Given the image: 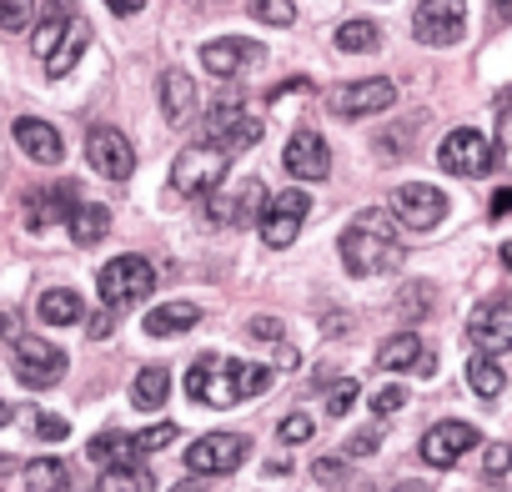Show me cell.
Here are the masks:
<instances>
[{"label":"cell","mask_w":512,"mask_h":492,"mask_svg":"<svg viewBox=\"0 0 512 492\" xmlns=\"http://www.w3.org/2000/svg\"><path fill=\"white\" fill-rule=\"evenodd\" d=\"M357 397H362V387H357V377H342L332 392H327V417H347L352 407H357Z\"/></svg>","instance_id":"cell-38"},{"label":"cell","mask_w":512,"mask_h":492,"mask_svg":"<svg viewBox=\"0 0 512 492\" xmlns=\"http://www.w3.org/2000/svg\"><path fill=\"white\" fill-rule=\"evenodd\" d=\"M161 116L171 121V126H186L191 116H196V81L186 76V71H166L161 76Z\"/></svg>","instance_id":"cell-20"},{"label":"cell","mask_w":512,"mask_h":492,"mask_svg":"<svg viewBox=\"0 0 512 492\" xmlns=\"http://www.w3.org/2000/svg\"><path fill=\"white\" fill-rule=\"evenodd\" d=\"M492 11H497L502 21H512V0H492Z\"/></svg>","instance_id":"cell-53"},{"label":"cell","mask_w":512,"mask_h":492,"mask_svg":"<svg viewBox=\"0 0 512 492\" xmlns=\"http://www.w3.org/2000/svg\"><path fill=\"white\" fill-rule=\"evenodd\" d=\"M497 171L512 176V111L502 116V136H497Z\"/></svg>","instance_id":"cell-46"},{"label":"cell","mask_w":512,"mask_h":492,"mask_svg":"<svg viewBox=\"0 0 512 492\" xmlns=\"http://www.w3.org/2000/svg\"><path fill=\"white\" fill-rule=\"evenodd\" d=\"M86 332H91L96 342H101V337H111V312H96V317L86 322Z\"/></svg>","instance_id":"cell-47"},{"label":"cell","mask_w":512,"mask_h":492,"mask_svg":"<svg viewBox=\"0 0 512 492\" xmlns=\"http://www.w3.org/2000/svg\"><path fill=\"white\" fill-rule=\"evenodd\" d=\"M402 407H407V392H402L397 382H392V387H382V392L372 397V412H377V417H392V412H402Z\"/></svg>","instance_id":"cell-43"},{"label":"cell","mask_w":512,"mask_h":492,"mask_svg":"<svg viewBox=\"0 0 512 492\" xmlns=\"http://www.w3.org/2000/svg\"><path fill=\"white\" fill-rule=\"evenodd\" d=\"M76 206H71V186H46V191H31L26 196V221L41 231L51 221H71Z\"/></svg>","instance_id":"cell-22"},{"label":"cell","mask_w":512,"mask_h":492,"mask_svg":"<svg viewBox=\"0 0 512 492\" xmlns=\"http://www.w3.org/2000/svg\"><path fill=\"white\" fill-rule=\"evenodd\" d=\"M267 186L256 181V176H241L236 186H216L206 196V221L211 226H251V221H262L267 211Z\"/></svg>","instance_id":"cell-4"},{"label":"cell","mask_w":512,"mask_h":492,"mask_svg":"<svg viewBox=\"0 0 512 492\" xmlns=\"http://www.w3.org/2000/svg\"><path fill=\"white\" fill-rule=\"evenodd\" d=\"M11 136H16V146H21L36 166H56V161L66 156L61 131H56L51 121H41V116H21V121L11 126Z\"/></svg>","instance_id":"cell-19"},{"label":"cell","mask_w":512,"mask_h":492,"mask_svg":"<svg viewBox=\"0 0 512 492\" xmlns=\"http://www.w3.org/2000/svg\"><path fill=\"white\" fill-rule=\"evenodd\" d=\"M422 362V337L417 332H397V337H387L382 347H377V367L382 372H407V367H417Z\"/></svg>","instance_id":"cell-26"},{"label":"cell","mask_w":512,"mask_h":492,"mask_svg":"<svg viewBox=\"0 0 512 492\" xmlns=\"http://www.w3.org/2000/svg\"><path fill=\"white\" fill-rule=\"evenodd\" d=\"M447 216V196L427 181H407L392 191V221H402L407 231H432Z\"/></svg>","instance_id":"cell-12"},{"label":"cell","mask_w":512,"mask_h":492,"mask_svg":"<svg viewBox=\"0 0 512 492\" xmlns=\"http://www.w3.org/2000/svg\"><path fill=\"white\" fill-rule=\"evenodd\" d=\"M312 432H317V422H312V417H307V412H292V417H287V422H282V427H277V437H282V442H287V447H297V442H307V437H312Z\"/></svg>","instance_id":"cell-42"},{"label":"cell","mask_w":512,"mask_h":492,"mask_svg":"<svg viewBox=\"0 0 512 492\" xmlns=\"http://www.w3.org/2000/svg\"><path fill=\"white\" fill-rule=\"evenodd\" d=\"M171 492H206V482H201V477H186V482H176Z\"/></svg>","instance_id":"cell-50"},{"label":"cell","mask_w":512,"mask_h":492,"mask_svg":"<svg viewBox=\"0 0 512 492\" xmlns=\"http://www.w3.org/2000/svg\"><path fill=\"white\" fill-rule=\"evenodd\" d=\"M96 292H101L106 312H126V307H136L141 297L156 292V267L146 257H111L96 277Z\"/></svg>","instance_id":"cell-2"},{"label":"cell","mask_w":512,"mask_h":492,"mask_svg":"<svg viewBox=\"0 0 512 492\" xmlns=\"http://www.w3.org/2000/svg\"><path fill=\"white\" fill-rule=\"evenodd\" d=\"M86 457L91 462H101V467H136L141 457H136V442H131V432H96L91 442H86Z\"/></svg>","instance_id":"cell-25"},{"label":"cell","mask_w":512,"mask_h":492,"mask_svg":"<svg viewBox=\"0 0 512 492\" xmlns=\"http://www.w3.org/2000/svg\"><path fill=\"white\" fill-rule=\"evenodd\" d=\"M246 337L251 342H282V322L277 317H251L246 322Z\"/></svg>","instance_id":"cell-44"},{"label":"cell","mask_w":512,"mask_h":492,"mask_svg":"<svg viewBox=\"0 0 512 492\" xmlns=\"http://www.w3.org/2000/svg\"><path fill=\"white\" fill-rule=\"evenodd\" d=\"M246 452H251V442L241 432H206L186 447V467L196 477H221V472H236L246 462Z\"/></svg>","instance_id":"cell-8"},{"label":"cell","mask_w":512,"mask_h":492,"mask_svg":"<svg viewBox=\"0 0 512 492\" xmlns=\"http://www.w3.org/2000/svg\"><path fill=\"white\" fill-rule=\"evenodd\" d=\"M26 492H71V472L61 457H36L26 467Z\"/></svg>","instance_id":"cell-30"},{"label":"cell","mask_w":512,"mask_h":492,"mask_svg":"<svg viewBox=\"0 0 512 492\" xmlns=\"http://www.w3.org/2000/svg\"><path fill=\"white\" fill-rule=\"evenodd\" d=\"M267 51L256 46V41H246V36H221V41H206L201 46V66L211 71V76H241V71H251L256 61H262Z\"/></svg>","instance_id":"cell-18"},{"label":"cell","mask_w":512,"mask_h":492,"mask_svg":"<svg viewBox=\"0 0 512 492\" xmlns=\"http://www.w3.org/2000/svg\"><path fill=\"white\" fill-rule=\"evenodd\" d=\"M342 267L352 277H382L402 262V246H397V226L387 211H357L342 226Z\"/></svg>","instance_id":"cell-1"},{"label":"cell","mask_w":512,"mask_h":492,"mask_svg":"<svg viewBox=\"0 0 512 492\" xmlns=\"http://www.w3.org/2000/svg\"><path fill=\"white\" fill-rule=\"evenodd\" d=\"M392 101H397V86H392L387 76L342 81V86H332V96H327L332 116H347V121H357V116H377V111H387Z\"/></svg>","instance_id":"cell-10"},{"label":"cell","mask_w":512,"mask_h":492,"mask_svg":"<svg viewBox=\"0 0 512 492\" xmlns=\"http://www.w3.org/2000/svg\"><path fill=\"white\" fill-rule=\"evenodd\" d=\"M11 327H16V322H11V317H0V332H11Z\"/></svg>","instance_id":"cell-56"},{"label":"cell","mask_w":512,"mask_h":492,"mask_svg":"<svg viewBox=\"0 0 512 492\" xmlns=\"http://www.w3.org/2000/svg\"><path fill=\"white\" fill-rule=\"evenodd\" d=\"M26 417H31V432H36V437H46V442L71 437V422H66V417H56V412H26Z\"/></svg>","instance_id":"cell-39"},{"label":"cell","mask_w":512,"mask_h":492,"mask_svg":"<svg viewBox=\"0 0 512 492\" xmlns=\"http://www.w3.org/2000/svg\"><path fill=\"white\" fill-rule=\"evenodd\" d=\"M437 166H442L447 176H482V171L497 166V146H492V136H482L477 126H457V131L442 136Z\"/></svg>","instance_id":"cell-5"},{"label":"cell","mask_w":512,"mask_h":492,"mask_svg":"<svg viewBox=\"0 0 512 492\" xmlns=\"http://www.w3.org/2000/svg\"><path fill=\"white\" fill-rule=\"evenodd\" d=\"M31 21H36V0H0V31L21 36L31 31Z\"/></svg>","instance_id":"cell-35"},{"label":"cell","mask_w":512,"mask_h":492,"mask_svg":"<svg viewBox=\"0 0 512 492\" xmlns=\"http://www.w3.org/2000/svg\"><path fill=\"white\" fill-rule=\"evenodd\" d=\"M226 151L211 146V141H196V146H181V156L171 161V186L176 196H211L226 176Z\"/></svg>","instance_id":"cell-3"},{"label":"cell","mask_w":512,"mask_h":492,"mask_svg":"<svg viewBox=\"0 0 512 492\" xmlns=\"http://www.w3.org/2000/svg\"><path fill=\"white\" fill-rule=\"evenodd\" d=\"M477 447V427L472 422H437L422 437V462L427 467H452L457 457H467Z\"/></svg>","instance_id":"cell-16"},{"label":"cell","mask_w":512,"mask_h":492,"mask_svg":"<svg viewBox=\"0 0 512 492\" xmlns=\"http://www.w3.org/2000/svg\"><path fill=\"white\" fill-rule=\"evenodd\" d=\"M166 397H171V372H166V367H141L136 382H131V402H136L141 412H156Z\"/></svg>","instance_id":"cell-27"},{"label":"cell","mask_w":512,"mask_h":492,"mask_svg":"<svg viewBox=\"0 0 512 492\" xmlns=\"http://www.w3.org/2000/svg\"><path fill=\"white\" fill-rule=\"evenodd\" d=\"M467 387H472L477 397H502V387H507L502 362L487 357V352H472V362H467Z\"/></svg>","instance_id":"cell-29"},{"label":"cell","mask_w":512,"mask_h":492,"mask_svg":"<svg viewBox=\"0 0 512 492\" xmlns=\"http://www.w3.org/2000/svg\"><path fill=\"white\" fill-rule=\"evenodd\" d=\"M106 231H111V211H106L101 201L76 206V216H71V241H76V246H96Z\"/></svg>","instance_id":"cell-28"},{"label":"cell","mask_w":512,"mask_h":492,"mask_svg":"<svg viewBox=\"0 0 512 492\" xmlns=\"http://www.w3.org/2000/svg\"><path fill=\"white\" fill-rule=\"evenodd\" d=\"M482 472L487 477H507L512 472V447L507 442H487L482 447Z\"/></svg>","instance_id":"cell-41"},{"label":"cell","mask_w":512,"mask_h":492,"mask_svg":"<svg viewBox=\"0 0 512 492\" xmlns=\"http://www.w3.org/2000/svg\"><path fill=\"white\" fill-rule=\"evenodd\" d=\"M201 322V307L196 302H161L146 312V337H181Z\"/></svg>","instance_id":"cell-23"},{"label":"cell","mask_w":512,"mask_h":492,"mask_svg":"<svg viewBox=\"0 0 512 492\" xmlns=\"http://www.w3.org/2000/svg\"><path fill=\"white\" fill-rule=\"evenodd\" d=\"M277 362H282V367H297V352H292V347L282 342V347H277Z\"/></svg>","instance_id":"cell-51"},{"label":"cell","mask_w":512,"mask_h":492,"mask_svg":"<svg viewBox=\"0 0 512 492\" xmlns=\"http://www.w3.org/2000/svg\"><path fill=\"white\" fill-rule=\"evenodd\" d=\"M106 6H111L116 16H136V11L146 6V0H106Z\"/></svg>","instance_id":"cell-49"},{"label":"cell","mask_w":512,"mask_h":492,"mask_svg":"<svg viewBox=\"0 0 512 492\" xmlns=\"http://www.w3.org/2000/svg\"><path fill=\"white\" fill-rule=\"evenodd\" d=\"M86 46H91V26H86V21H76V26H71V36L61 41V51L46 61V76H66V71L81 61V51H86Z\"/></svg>","instance_id":"cell-32"},{"label":"cell","mask_w":512,"mask_h":492,"mask_svg":"<svg viewBox=\"0 0 512 492\" xmlns=\"http://www.w3.org/2000/svg\"><path fill=\"white\" fill-rule=\"evenodd\" d=\"M71 0H46V11H41V21H36V56H56L61 51V41L71 36Z\"/></svg>","instance_id":"cell-21"},{"label":"cell","mask_w":512,"mask_h":492,"mask_svg":"<svg viewBox=\"0 0 512 492\" xmlns=\"http://www.w3.org/2000/svg\"><path fill=\"white\" fill-rule=\"evenodd\" d=\"M392 492H432V487H427V482H397Z\"/></svg>","instance_id":"cell-52"},{"label":"cell","mask_w":512,"mask_h":492,"mask_svg":"<svg viewBox=\"0 0 512 492\" xmlns=\"http://www.w3.org/2000/svg\"><path fill=\"white\" fill-rule=\"evenodd\" d=\"M272 377H277V367L236 362V392H241V402H246V397H256V392H267V387H272Z\"/></svg>","instance_id":"cell-34"},{"label":"cell","mask_w":512,"mask_h":492,"mask_svg":"<svg viewBox=\"0 0 512 492\" xmlns=\"http://www.w3.org/2000/svg\"><path fill=\"white\" fill-rule=\"evenodd\" d=\"M131 442H136V457H151V452H161L166 442H176V427H171V422H156V427L131 432Z\"/></svg>","instance_id":"cell-37"},{"label":"cell","mask_w":512,"mask_h":492,"mask_svg":"<svg viewBox=\"0 0 512 492\" xmlns=\"http://www.w3.org/2000/svg\"><path fill=\"white\" fill-rule=\"evenodd\" d=\"M377 442H382V422H377V427H367V432H357V437L347 442V457H372V452H377Z\"/></svg>","instance_id":"cell-45"},{"label":"cell","mask_w":512,"mask_h":492,"mask_svg":"<svg viewBox=\"0 0 512 492\" xmlns=\"http://www.w3.org/2000/svg\"><path fill=\"white\" fill-rule=\"evenodd\" d=\"M307 211H312L307 191H277L267 201L262 221H256V231H262V241L272 246V252H287V246L297 241V231H302V221H307Z\"/></svg>","instance_id":"cell-7"},{"label":"cell","mask_w":512,"mask_h":492,"mask_svg":"<svg viewBox=\"0 0 512 492\" xmlns=\"http://www.w3.org/2000/svg\"><path fill=\"white\" fill-rule=\"evenodd\" d=\"M96 492H156V477L136 462V467H106Z\"/></svg>","instance_id":"cell-31"},{"label":"cell","mask_w":512,"mask_h":492,"mask_svg":"<svg viewBox=\"0 0 512 492\" xmlns=\"http://www.w3.org/2000/svg\"><path fill=\"white\" fill-rule=\"evenodd\" d=\"M256 21H267V26H292V21H297V6H292V0H256Z\"/></svg>","instance_id":"cell-40"},{"label":"cell","mask_w":512,"mask_h":492,"mask_svg":"<svg viewBox=\"0 0 512 492\" xmlns=\"http://www.w3.org/2000/svg\"><path fill=\"white\" fill-rule=\"evenodd\" d=\"M16 377L36 392L56 387L66 377V352L46 337H16Z\"/></svg>","instance_id":"cell-11"},{"label":"cell","mask_w":512,"mask_h":492,"mask_svg":"<svg viewBox=\"0 0 512 492\" xmlns=\"http://www.w3.org/2000/svg\"><path fill=\"white\" fill-rule=\"evenodd\" d=\"M86 161H91V171L106 176V181H126V176L136 171V151H131V141H126L116 126H91V136H86Z\"/></svg>","instance_id":"cell-14"},{"label":"cell","mask_w":512,"mask_h":492,"mask_svg":"<svg viewBox=\"0 0 512 492\" xmlns=\"http://www.w3.org/2000/svg\"><path fill=\"white\" fill-rule=\"evenodd\" d=\"M397 307H402V317H412V322H417V317H427L437 302H432V287H427V282H407V287H402V297H397Z\"/></svg>","instance_id":"cell-36"},{"label":"cell","mask_w":512,"mask_h":492,"mask_svg":"<svg viewBox=\"0 0 512 492\" xmlns=\"http://www.w3.org/2000/svg\"><path fill=\"white\" fill-rule=\"evenodd\" d=\"M377 26L372 21H342L337 26V51H347V56H362V51H377Z\"/></svg>","instance_id":"cell-33"},{"label":"cell","mask_w":512,"mask_h":492,"mask_svg":"<svg viewBox=\"0 0 512 492\" xmlns=\"http://www.w3.org/2000/svg\"><path fill=\"white\" fill-rule=\"evenodd\" d=\"M467 337H472V347L487 352V357L507 352V347H512V297L482 302V307L467 317Z\"/></svg>","instance_id":"cell-15"},{"label":"cell","mask_w":512,"mask_h":492,"mask_svg":"<svg viewBox=\"0 0 512 492\" xmlns=\"http://www.w3.org/2000/svg\"><path fill=\"white\" fill-rule=\"evenodd\" d=\"M186 397H191V402H206V407H231V402H241V392H236V362H231V357H216V352L196 357L191 372H186Z\"/></svg>","instance_id":"cell-6"},{"label":"cell","mask_w":512,"mask_h":492,"mask_svg":"<svg viewBox=\"0 0 512 492\" xmlns=\"http://www.w3.org/2000/svg\"><path fill=\"white\" fill-rule=\"evenodd\" d=\"M206 141L221 146L226 156H236V151H246V146L262 141V121H256L251 111H241V106H231V101H221V106H211V116H206Z\"/></svg>","instance_id":"cell-13"},{"label":"cell","mask_w":512,"mask_h":492,"mask_svg":"<svg viewBox=\"0 0 512 492\" xmlns=\"http://www.w3.org/2000/svg\"><path fill=\"white\" fill-rule=\"evenodd\" d=\"M412 36L422 46H457L467 36V0H422L412 16Z\"/></svg>","instance_id":"cell-9"},{"label":"cell","mask_w":512,"mask_h":492,"mask_svg":"<svg viewBox=\"0 0 512 492\" xmlns=\"http://www.w3.org/2000/svg\"><path fill=\"white\" fill-rule=\"evenodd\" d=\"M502 262H507V267H512V241H507V246H502Z\"/></svg>","instance_id":"cell-55"},{"label":"cell","mask_w":512,"mask_h":492,"mask_svg":"<svg viewBox=\"0 0 512 492\" xmlns=\"http://www.w3.org/2000/svg\"><path fill=\"white\" fill-rule=\"evenodd\" d=\"M512 211V186H502L497 196H492V216H507Z\"/></svg>","instance_id":"cell-48"},{"label":"cell","mask_w":512,"mask_h":492,"mask_svg":"<svg viewBox=\"0 0 512 492\" xmlns=\"http://www.w3.org/2000/svg\"><path fill=\"white\" fill-rule=\"evenodd\" d=\"M282 166H287V176H297V181H322V176L332 171V151H327V141H322L317 131H292V141H287V151H282Z\"/></svg>","instance_id":"cell-17"},{"label":"cell","mask_w":512,"mask_h":492,"mask_svg":"<svg viewBox=\"0 0 512 492\" xmlns=\"http://www.w3.org/2000/svg\"><path fill=\"white\" fill-rule=\"evenodd\" d=\"M11 417H16V412H11V407H6V402H0V427H6V422H11Z\"/></svg>","instance_id":"cell-54"},{"label":"cell","mask_w":512,"mask_h":492,"mask_svg":"<svg viewBox=\"0 0 512 492\" xmlns=\"http://www.w3.org/2000/svg\"><path fill=\"white\" fill-rule=\"evenodd\" d=\"M36 317H41L46 327H76V322L86 317V302H81L71 287H51V292H41Z\"/></svg>","instance_id":"cell-24"}]
</instances>
